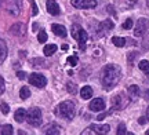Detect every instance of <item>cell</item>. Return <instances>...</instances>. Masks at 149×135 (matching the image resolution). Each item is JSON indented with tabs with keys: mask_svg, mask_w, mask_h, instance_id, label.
I'll return each instance as SVG.
<instances>
[{
	"mask_svg": "<svg viewBox=\"0 0 149 135\" xmlns=\"http://www.w3.org/2000/svg\"><path fill=\"white\" fill-rule=\"evenodd\" d=\"M105 116H107V113H105V114H100V116L97 117V120H100V121H101V120H104V117H105Z\"/></svg>",
	"mask_w": 149,
	"mask_h": 135,
	"instance_id": "obj_33",
	"label": "cell"
},
{
	"mask_svg": "<svg viewBox=\"0 0 149 135\" xmlns=\"http://www.w3.org/2000/svg\"><path fill=\"white\" fill-rule=\"evenodd\" d=\"M88 108H90L91 112H102L105 109V102H104L102 98H95L90 102Z\"/></svg>",
	"mask_w": 149,
	"mask_h": 135,
	"instance_id": "obj_9",
	"label": "cell"
},
{
	"mask_svg": "<svg viewBox=\"0 0 149 135\" xmlns=\"http://www.w3.org/2000/svg\"><path fill=\"white\" fill-rule=\"evenodd\" d=\"M70 4L76 8H94L97 6V0H72Z\"/></svg>",
	"mask_w": 149,
	"mask_h": 135,
	"instance_id": "obj_7",
	"label": "cell"
},
{
	"mask_svg": "<svg viewBox=\"0 0 149 135\" xmlns=\"http://www.w3.org/2000/svg\"><path fill=\"white\" fill-rule=\"evenodd\" d=\"M51 30H53L54 35H57L59 37H65L66 36V29L62 25H58V24H53L51 25Z\"/></svg>",
	"mask_w": 149,
	"mask_h": 135,
	"instance_id": "obj_11",
	"label": "cell"
},
{
	"mask_svg": "<svg viewBox=\"0 0 149 135\" xmlns=\"http://www.w3.org/2000/svg\"><path fill=\"white\" fill-rule=\"evenodd\" d=\"M113 22L111 21V19H105L104 22H101L100 24V30H102V33L104 32H107V30H111V29H113ZM101 33V35H102Z\"/></svg>",
	"mask_w": 149,
	"mask_h": 135,
	"instance_id": "obj_15",
	"label": "cell"
},
{
	"mask_svg": "<svg viewBox=\"0 0 149 135\" xmlns=\"http://www.w3.org/2000/svg\"><path fill=\"white\" fill-rule=\"evenodd\" d=\"M66 62H68L70 66H76L77 65V62H79V58H77L76 55H70V57L66 58Z\"/></svg>",
	"mask_w": 149,
	"mask_h": 135,
	"instance_id": "obj_25",
	"label": "cell"
},
{
	"mask_svg": "<svg viewBox=\"0 0 149 135\" xmlns=\"http://www.w3.org/2000/svg\"><path fill=\"white\" fill-rule=\"evenodd\" d=\"M120 76H122V72H120V68L115 64H109L104 68L102 70V84L107 90H111L116 86L119 80H120Z\"/></svg>",
	"mask_w": 149,
	"mask_h": 135,
	"instance_id": "obj_1",
	"label": "cell"
},
{
	"mask_svg": "<svg viewBox=\"0 0 149 135\" xmlns=\"http://www.w3.org/2000/svg\"><path fill=\"white\" fill-rule=\"evenodd\" d=\"M116 134H117V135H124V134H127V132H126V125H124V124H119Z\"/></svg>",
	"mask_w": 149,
	"mask_h": 135,
	"instance_id": "obj_29",
	"label": "cell"
},
{
	"mask_svg": "<svg viewBox=\"0 0 149 135\" xmlns=\"http://www.w3.org/2000/svg\"><path fill=\"white\" fill-rule=\"evenodd\" d=\"M0 110H1V113H3V114H8L10 108H8V105H7L6 102H1V103H0Z\"/></svg>",
	"mask_w": 149,
	"mask_h": 135,
	"instance_id": "obj_28",
	"label": "cell"
},
{
	"mask_svg": "<svg viewBox=\"0 0 149 135\" xmlns=\"http://www.w3.org/2000/svg\"><path fill=\"white\" fill-rule=\"evenodd\" d=\"M31 3H32V15H37L39 10H37V6L35 3V0H31Z\"/></svg>",
	"mask_w": 149,
	"mask_h": 135,
	"instance_id": "obj_31",
	"label": "cell"
},
{
	"mask_svg": "<svg viewBox=\"0 0 149 135\" xmlns=\"http://www.w3.org/2000/svg\"><path fill=\"white\" fill-rule=\"evenodd\" d=\"M138 123H139V124H144V123H145V117H141V119L138 120Z\"/></svg>",
	"mask_w": 149,
	"mask_h": 135,
	"instance_id": "obj_34",
	"label": "cell"
},
{
	"mask_svg": "<svg viewBox=\"0 0 149 135\" xmlns=\"http://www.w3.org/2000/svg\"><path fill=\"white\" fill-rule=\"evenodd\" d=\"M44 134H55V135H58L59 134V128H58V125H55V124H50L48 127H46V130H44Z\"/></svg>",
	"mask_w": 149,
	"mask_h": 135,
	"instance_id": "obj_20",
	"label": "cell"
},
{
	"mask_svg": "<svg viewBox=\"0 0 149 135\" xmlns=\"http://www.w3.org/2000/svg\"><path fill=\"white\" fill-rule=\"evenodd\" d=\"M128 95L131 99H137L139 97V87L138 86H130L128 87Z\"/></svg>",
	"mask_w": 149,
	"mask_h": 135,
	"instance_id": "obj_18",
	"label": "cell"
},
{
	"mask_svg": "<svg viewBox=\"0 0 149 135\" xmlns=\"http://www.w3.org/2000/svg\"><path fill=\"white\" fill-rule=\"evenodd\" d=\"M19 97H21V99H26V98L31 97V90L28 88L26 86H24L19 90Z\"/></svg>",
	"mask_w": 149,
	"mask_h": 135,
	"instance_id": "obj_21",
	"label": "cell"
},
{
	"mask_svg": "<svg viewBox=\"0 0 149 135\" xmlns=\"http://www.w3.org/2000/svg\"><path fill=\"white\" fill-rule=\"evenodd\" d=\"M55 51H57V46H55V44H47V46L44 47V50H43V53H44L46 57H51Z\"/></svg>",
	"mask_w": 149,
	"mask_h": 135,
	"instance_id": "obj_19",
	"label": "cell"
},
{
	"mask_svg": "<svg viewBox=\"0 0 149 135\" xmlns=\"http://www.w3.org/2000/svg\"><path fill=\"white\" fill-rule=\"evenodd\" d=\"M146 117H148V120H149V108H148V110H146Z\"/></svg>",
	"mask_w": 149,
	"mask_h": 135,
	"instance_id": "obj_35",
	"label": "cell"
},
{
	"mask_svg": "<svg viewBox=\"0 0 149 135\" xmlns=\"http://www.w3.org/2000/svg\"><path fill=\"white\" fill-rule=\"evenodd\" d=\"M55 113L59 114L61 117H64L66 120H72L74 119V114H76V110H74V103L72 101H64L58 105V108L55 110Z\"/></svg>",
	"mask_w": 149,
	"mask_h": 135,
	"instance_id": "obj_2",
	"label": "cell"
},
{
	"mask_svg": "<svg viewBox=\"0 0 149 135\" xmlns=\"http://www.w3.org/2000/svg\"><path fill=\"white\" fill-rule=\"evenodd\" d=\"M148 29V19H145V18H139L138 22H137V25L134 28V36H142L145 33V30Z\"/></svg>",
	"mask_w": 149,
	"mask_h": 135,
	"instance_id": "obj_8",
	"label": "cell"
},
{
	"mask_svg": "<svg viewBox=\"0 0 149 135\" xmlns=\"http://www.w3.org/2000/svg\"><path fill=\"white\" fill-rule=\"evenodd\" d=\"M46 6H47V11L51 14V15H58L59 12H61L59 6L57 4V1H55V0H48L47 3H46Z\"/></svg>",
	"mask_w": 149,
	"mask_h": 135,
	"instance_id": "obj_10",
	"label": "cell"
},
{
	"mask_svg": "<svg viewBox=\"0 0 149 135\" xmlns=\"http://www.w3.org/2000/svg\"><path fill=\"white\" fill-rule=\"evenodd\" d=\"M124 106V103L122 101V95H116L112 99V108L113 109H122Z\"/></svg>",
	"mask_w": 149,
	"mask_h": 135,
	"instance_id": "obj_17",
	"label": "cell"
},
{
	"mask_svg": "<svg viewBox=\"0 0 149 135\" xmlns=\"http://www.w3.org/2000/svg\"><path fill=\"white\" fill-rule=\"evenodd\" d=\"M112 43L115 44L116 47H123V46L126 44V39L117 37V36H115V37H112Z\"/></svg>",
	"mask_w": 149,
	"mask_h": 135,
	"instance_id": "obj_23",
	"label": "cell"
},
{
	"mask_svg": "<svg viewBox=\"0 0 149 135\" xmlns=\"http://www.w3.org/2000/svg\"><path fill=\"white\" fill-rule=\"evenodd\" d=\"M70 33H72V37L79 43L80 50H86V42H87V39H88V35H87V32H86L84 29L80 26V25L74 24V25H72Z\"/></svg>",
	"mask_w": 149,
	"mask_h": 135,
	"instance_id": "obj_3",
	"label": "cell"
},
{
	"mask_svg": "<svg viewBox=\"0 0 149 135\" xmlns=\"http://www.w3.org/2000/svg\"><path fill=\"white\" fill-rule=\"evenodd\" d=\"M17 77L24 80V79H25V73H24V72H17Z\"/></svg>",
	"mask_w": 149,
	"mask_h": 135,
	"instance_id": "obj_32",
	"label": "cell"
},
{
	"mask_svg": "<svg viewBox=\"0 0 149 135\" xmlns=\"http://www.w3.org/2000/svg\"><path fill=\"white\" fill-rule=\"evenodd\" d=\"M127 1H130V3H135L137 0H127Z\"/></svg>",
	"mask_w": 149,
	"mask_h": 135,
	"instance_id": "obj_36",
	"label": "cell"
},
{
	"mask_svg": "<svg viewBox=\"0 0 149 135\" xmlns=\"http://www.w3.org/2000/svg\"><path fill=\"white\" fill-rule=\"evenodd\" d=\"M66 90H68V91H69V94H72V95H73V94H76V92H77V87L74 86L73 83H68V84H66Z\"/></svg>",
	"mask_w": 149,
	"mask_h": 135,
	"instance_id": "obj_26",
	"label": "cell"
},
{
	"mask_svg": "<svg viewBox=\"0 0 149 135\" xmlns=\"http://www.w3.org/2000/svg\"><path fill=\"white\" fill-rule=\"evenodd\" d=\"M37 40H39L40 43H44V42H47V33L44 32V30L39 32V35H37Z\"/></svg>",
	"mask_w": 149,
	"mask_h": 135,
	"instance_id": "obj_27",
	"label": "cell"
},
{
	"mask_svg": "<svg viewBox=\"0 0 149 135\" xmlns=\"http://www.w3.org/2000/svg\"><path fill=\"white\" fill-rule=\"evenodd\" d=\"M111 130V127L108 124H104V125H90L86 131H83L81 134L86 135V134H97V135H104V134H108Z\"/></svg>",
	"mask_w": 149,
	"mask_h": 135,
	"instance_id": "obj_5",
	"label": "cell"
},
{
	"mask_svg": "<svg viewBox=\"0 0 149 135\" xmlns=\"http://www.w3.org/2000/svg\"><path fill=\"white\" fill-rule=\"evenodd\" d=\"M29 83L32 86H36L37 88H43V87L47 84V79L43 75H39V73H32L29 76Z\"/></svg>",
	"mask_w": 149,
	"mask_h": 135,
	"instance_id": "obj_6",
	"label": "cell"
},
{
	"mask_svg": "<svg viewBox=\"0 0 149 135\" xmlns=\"http://www.w3.org/2000/svg\"><path fill=\"white\" fill-rule=\"evenodd\" d=\"M0 134L1 135H11L13 134V127L10 124H6L1 127V131H0Z\"/></svg>",
	"mask_w": 149,
	"mask_h": 135,
	"instance_id": "obj_24",
	"label": "cell"
},
{
	"mask_svg": "<svg viewBox=\"0 0 149 135\" xmlns=\"http://www.w3.org/2000/svg\"><path fill=\"white\" fill-rule=\"evenodd\" d=\"M26 120L31 125L39 127V125L42 124V110L39 108H32L26 113Z\"/></svg>",
	"mask_w": 149,
	"mask_h": 135,
	"instance_id": "obj_4",
	"label": "cell"
},
{
	"mask_svg": "<svg viewBox=\"0 0 149 135\" xmlns=\"http://www.w3.org/2000/svg\"><path fill=\"white\" fill-rule=\"evenodd\" d=\"M80 97L83 98V99H90L93 97V88L90 86H84L80 90Z\"/></svg>",
	"mask_w": 149,
	"mask_h": 135,
	"instance_id": "obj_14",
	"label": "cell"
},
{
	"mask_svg": "<svg viewBox=\"0 0 149 135\" xmlns=\"http://www.w3.org/2000/svg\"><path fill=\"white\" fill-rule=\"evenodd\" d=\"M14 119H15L17 123H22V121H25V119H26V110H25V109H22V108H19L15 112V114H14Z\"/></svg>",
	"mask_w": 149,
	"mask_h": 135,
	"instance_id": "obj_13",
	"label": "cell"
},
{
	"mask_svg": "<svg viewBox=\"0 0 149 135\" xmlns=\"http://www.w3.org/2000/svg\"><path fill=\"white\" fill-rule=\"evenodd\" d=\"M6 57H7V44L4 40L0 39V64L6 60Z\"/></svg>",
	"mask_w": 149,
	"mask_h": 135,
	"instance_id": "obj_16",
	"label": "cell"
},
{
	"mask_svg": "<svg viewBox=\"0 0 149 135\" xmlns=\"http://www.w3.org/2000/svg\"><path fill=\"white\" fill-rule=\"evenodd\" d=\"M11 33L14 36H24L25 35V26L22 24H15L11 26Z\"/></svg>",
	"mask_w": 149,
	"mask_h": 135,
	"instance_id": "obj_12",
	"label": "cell"
},
{
	"mask_svg": "<svg viewBox=\"0 0 149 135\" xmlns=\"http://www.w3.org/2000/svg\"><path fill=\"white\" fill-rule=\"evenodd\" d=\"M122 26H123V29H131L133 28V19H130V18L126 19V22L123 24Z\"/></svg>",
	"mask_w": 149,
	"mask_h": 135,
	"instance_id": "obj_30",
	"label": "cell"
},
{
	"mask_svg": "<svg viewBox=\"0 0 149 135\" xmlns=\"http://www.w3.org/2000/svg\"><path fill=\"white\" fill-rule=\"evenodd\" d=\"M138 68L144 73H146V75H149V61H146V60H144V61H141L138 64Z\"/></svg>",
	"mask_w": 149,
	"mask_h": 135,
	"instance_id": "obj_22",
	"label": "cell"
}]
</instances>
